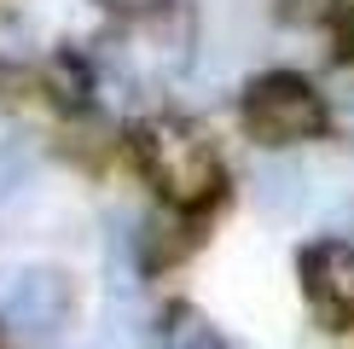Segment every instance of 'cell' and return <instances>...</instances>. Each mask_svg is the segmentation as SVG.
Returning <instances> with one entry per match:
<instances>
[{
	"label": "cell",
	"instance_id": "1",
	"mask_svg": "<svg viewBox=\"0 0 354 349\" xmlns=\"http://www.w3.org/2000/svg\"><path fill=\"white\" fill-rule=\"evenodd\" d=\"M134 152H140L145 181H151L174 210H198V204H209L221 193L215 140L203 134L198 123H186V116H157V123H145Z\"/></svg>",
	"mask_w": 354,
	"mask_h": 349
},
{
	"label": "cell",
	"instance_id": "2",
	"mask_svg": "<svg viewBox=\"0 0 354 349\" xmlns=\"http://www.w3.org/2000/svg\"><path fill=\"white\" fill-rule=\"evenodd\" d=\"M111 64L122 70L128 87H145V82H169L192 64V47H198V29H192V12L180 6H151L128 24L122 41H111Z\"/></svg>",
	"mask_w": 354,
	"mask_h": 349
},
{
	"label": "cell",
	"instance_id": "3",
	"mask_svg": "<svg viewBox=\"0 0 354 349\" xmlns=\"http://www.w3.org/2000/svg\"><path fill=\"white\" fill-rule=\"evenodd\" d=\"M244 123H250V134L268 140V145H297V140H314L319 128H326V99H319L314 82L279 70V76L250 82Z\"/></svg>",
	"mask_w": 354,
	"mask_h": 349
},
{
	"label": "cell",
	"instance_id": "4",
	"mask_svg": "<svg viewBox=\"0 0 354 349\" xmlns=\"http://www.w3.org/2000/svg\"><path fill=\"white\" fill-rule=\"evenodd\" d=\"M70 280L58 268H18L6 274V285H0V320L6 326L29 332V338H47L70 320Z\"/></svg>",
	"mask_w": 354,
	"mask_h": 349
},
{
	"label": "cell",
	"instance_id": "5",
	"mask_svg": "<svg viewBox=\"0 0 354 349\" xmlns=\"http://www.w3.org/2000/svg\"><path fill=\"white\" fill-rule=\"evenodd\" d=\"M302 285L326 320H354V244L326 239L302 256Z\"/></svg>",
	"mask_w": 354,
	"mask_h": 349
},
{
	"label": "cell",
	"instance_id": "6",
	"mask_svg": "<svg viewBox=\"0 0 354 349\" xmlns=\"http://www.w3.org/2000/svg\"><path fill=\"white\" fill-rule=\"evenodd\" d=\"M250 198H256V210L279 215V222L302 215L308 210V163H297V157H256Z\"/></svg>",
	"mask_w": 354,
	"mask_h": 349
},
{
	"label": "cell",
	"instance_id": "7",
	"mask_svg": "<svg viewBox=\"0 0 354 349\" xmlns=\"http://www.w3.org/2000/svg\"><path fill=\"white\" fill-rule=\"evenodd\" d=\"M157 349H221V332H215L198 309H174V314L163 320V338H157Z\"/></svg>",
	"mask_w": 354,
	"mask_h": 349
},
{
	"label": "cell",
	"instance_id": "8",
	"mask_svg": "<svg viewBox=\"0 0 354 349\" xmlns=\"http://www.w3.org/2000/svg\"><path fill=\"white\" fill-rule=\"evenodd\" d=\"M24 181H29V140L18 128H0V210L24 193Z\"/></svg>",
	"mask_w": 354,
	"mask_h": 349
},
{
	"label": "cell",
	"instance_id": "9",
	"mask_svg": "<svg viewBox=\"0 0 354 349\" xmlns=\"http://www.w3.org/2000/svg\"><path fill=\"white\" fill-rule=\"evenodd\" d=\"M140 309H128L122 314V303H116V309L105 314V349H140Z\"/></svg>",
	"mask_w": 354,
	"mask_h": 349
},
{
	"label": "cell",
	"instance_id": "10",
	"mask_svg": "<svg viewBox=\"0 0 354 349\" xmlns=\"http://www.w3.org/2000/svg\"><path fill=\"white\" fill-rule=\"evenodd\" d=\"M24 47H29V24L18 18V12H6V6H0V58L24 53Z\"/></svg>",
	"mask_w": 354,
	"mask_h": 349
},
{
	"label": "cell",
	"instance_id": "11",
	"mask_svg": "<svg viewBox=\"0 0 354 349\" xmlns=\"http://www.w3.org/2000/svg\"><path fill=\"white\" fill-rule=\"evenodd\" d=\"M105 6H116V12H134V18H140V12H151V6H163V0H105Z\"/></svg>",
	"mask_w": 354,
	"mask_h": 349
},
{
	"label": "cell",
	"instance_id": "12",
	"mask_svg": "<svg viewBox=\"0 0 354 349\" xmlns=\"http://www.w3.org/2000/svg\"><path fill=\"white\" fill-rule=\"evenodd\" d=\"M343 12H348V18H354V0H343Z\"/></svg>",
	"mask_w": 354,
	"mask_h": 349
}]
</instances>
